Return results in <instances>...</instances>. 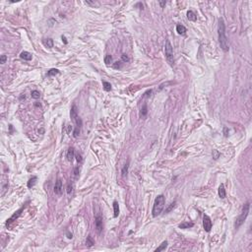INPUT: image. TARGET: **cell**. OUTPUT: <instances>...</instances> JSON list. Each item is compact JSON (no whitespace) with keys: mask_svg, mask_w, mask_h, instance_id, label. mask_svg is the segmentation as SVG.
I'll use <instances>...</instances> for the list:
<instances>
[{"mask_svg":"<svg viewBox=\"0 0 252 252\" xmlns=\"http://www.w3.org/2000/svg\"><path fill=\"white\" fill-rule=\"evenodd\" d=\"M218 36H219V42L221 45V48L223 51H229V41H228V38L225 36V27H224V23L223 20L222 18L219 19V25H218Z\"/></svg>","mask_w":252,"mask_h":252,"instance_id":"1","label":"cell"},{"mask_svg":"<svg viewBox=\"0 0 252 252\" xmlns=\"http://www.w3.org/2000/svg\"><path fill=\"white\" fill-rule=\"evenodd\" d=\"M165 196H164V195H159V196L156 198L155 203H154V206H153V211H152L153 217H157V216H159V215L162 213V211H163V209H164V207H165Z\"/></svg>","mask_w":252,"mask_h":252,"instance_id":"2","label":"cell"},{"mask_svg":"<svg viewBox=\"0 0 252 252\" xmlns=\"http://www.w3.org/2000/svg\"><path fill=\"white\" fill-rule=\"evenodd\" d=\"M249 208H250V203H249V202H247V203H245V204L243 205L242 211H241L240 215L237 217V219H236V221H235V223H234L235 229H239L240 226H241V224L245 222V220H246V218H247V216H248V213H249Z\"/></svg>","mask_w":252,"mask_h":252,"instance_id":"3","label":"cell"},{"mask_svg":"<svg viewBox=\"0 0 252 252\" xmlns=\"http://www.w3.org/2000/svg\"><path fill=\"white\" fill-rule=\"evenodd\" d=\"M165 57L167 62L170 65H173L174 59H173V49H172V45L170 43V41L168 39L165 40Z\"/></svg>","mask_w":252,"mask_h":252,"instance_id":"4","label":"cell"},{"mask_svg":"<svg viewBox=\"0 0 252 252\" xmlns=\"http://www.w3.org/2000/svg\"><path fill=\"white\" fill-rule=\"evenodd\" d=\"M95 225H96V230L97 232V233H100L104 229V222H103V217L100 215H97L95 219Z\"/></svg>","mask_w":252,"mask_h":252,"instance_id":"5","label":"cell"},{"mask_svg":"<svg viewBox=\"0 0 252 252\" xmlns=\"http://www.w3.org/2000/svg\"><path fill=\"white\" fill-rule=\"evenodd\" d=\"M212 225L213 224H212V221H211L210 217L207 216V215H204V217H203V228H204L205 232L209 233L212 229Z\"/></svg>","mask_w":252,"mask_h":252,"instance_id":"6","label":"cell"},{"mask_svg":"<svg viewBox=\"0 0 252 252\" xmlns=\"http://www.w3.org/2000/svg\"><path fill=\"white\" fill-rule=\"evenodd\" d=\"M54 193L57 195H61L62 193V181L61 179H57L54 185Z\"/></svg>","mask_w":252,"mask_h":252,"instance_id":"7","label":"cell"},{"mask_svg":"<svg viewBox=\"0 0 252 252\" xmlns=\"http://www.w3.org/2000/svg\"><path fill=\"white\" fill-rule=\"evenodd\" d=\"M70 116H71V119L73 122H75L77 120V118L79 117L78 116V111H77V107L76 106H73L72 108H71V111H70Z\"/></svg>","mask_w":252,"mask_h":252,"instance_id":"8","label":"cell"},{"mask_svg":"<svg viewBox=\"0 0 252 252\" xmlns=\"http://www.w3.org/2000/svg\"><path fill=\"white\" fill-rule=\"evenodd\" d=\"M74 157H75V151H74V149H73V148H69V149H68V152H67V155H66L67 160H68L69 162H72L73 159H74Z\"/></svg>","mask_w":252,"mask_h":252,"instance_id":"9","label":"cell"},{"mask_svg":"<svg viewBox=\"0 0 252 252\" xmlns=\"http://www.w3.org/2000/svg\"><path fill=\"white\" fill-rule=\"evenodd\" d=\"M20 57H21L22 59H24V60L29 61V60L32 59V54H31L30 52H28V51H22L21 54H20Z\"/></svg>","mask_w":252,"mask_h":252,"instance_id":"10","label":"cell"},{"mask_svg":"<svg viewBox=\"0 0 252 252\" xmlns=\"http://www.w3.org/2000/svg\"><path fill=\"white\" fill-rule=\"evenodd\" d=\"M176 32L179 35H184L186 33V28L183 25H177V26H176Z\"/></svg>","mask_w":252,"mask_h":252,"instance_id":"11","label":"cell"},{"mask_svg":"<svg viewBox=\"0 0 252 252\" xmlns=\"http://www.w3.org/2000/svg\"><path fill=\"white\" fill-rule=\"evenodd\" d=\"M219 196H220V198H222V199L225 198V189H224L223 184H221L220 187H219Z\"/></svg>","mask_w":252,"mask_h":252,"instance_id":"12","label":"cell"},{"mask_svg":"<svg viewBox=\"0 0 252 252\" xmlns=\"http://www.w3.org/2000/svg\"><path fill=\"white\" fill-rule=\"evenodd\" d=\"M193 225H194L193 223H186V222H184V223H181L178 226H179V229H189V228H192Z\"/></svg>","mask_w":252,"mask_h":252,"instance_id":"13","label":"cell"},{"mask_svg":"<svg viewBox=\"0 0 252 252\" xmlns=\"http://www.w3.org/2000/svg\"><path fill=\"white\" fill-rule=\"evenodd\" d=\"M113 215H114V217L116 218V217H118V215H119V206H118V203L116 202V201H114L113 202Z\"/></svg>","mask_w":252,"mask_h":252,"instance_id":"14","label":"cell"},{"mask_svg":"<svg viewBox=\"0 0 252 252\" xmlns=\"http://www.w3.org/2000/svg\"><path fill=\"white\" fill-rule=\"evenodd\" d=\"M187 18H188L189 21H193V22L197 20V17H196V15L193 11H188L187 12Z\"/></svg>","mask_w":252,"mask_h":252,"instance_id":"15","label":"cell"},{"mask_svg":"<svg viewBox=\"0 0 252 252\" xmlns=\"http://www.w3.org/2000/svg\"><path fill=\"white\" fill-rule=\"evenodd\" d=\"M148 113V107H147V104H144V106L142 107L141 108V111H140V116L141 117H145Z\"/></svg>","mask_w":252,"mask_h":252,"instance_id":"16","label":"cell"},{"mask_svg":"<svg viewBox=\"0 0 252 252\" xmlns=\"http://www.w3.org/2000/svg\"><path fill=\"white\" fill-rule=\"evenodd\" d=\"M128 167H129V161L127 162V164H126V165L123 166V168H122V170H121V175L123 176V177H125V176L127 175V172H128Z\"/></svg>","mask_w":252,"mask_h":252,"instance_id":"17","label":"cell"},{"mask_svg":"<svg viewBox=\"0 0 252 252\" xmlns=\"http://www.w3.org/2000/svg\"><path fill=\"white\" fill-rule=\"evenodd\" d=\"M43 44L45 45V46H47V47H49V48H51L52 46H53V40L51 39H43Z\"/></svg>","mask_w":252,"mask_h":252,"instance_id":"18","label":"cell"},{"mask_svg":"<svg viewBox=\"0 0 252 252\" xmlns=\"http://www.w3.org/2000/svg\"><path fill=\"white\" fill-rule=\"evenodd\" d=\"M94 244H95V241H94L93 237H92L91 235H89V236L87 237V240H86V245H87L88 247H91V246H93Z\"/></svg>","mask_w":252,"mask_h":252,"instance_id":"19","label":"cell"},{"mask_svg":"<svg viewBox=\"0 0 252 252\" xmlns=\"http://www.w3.org/2000/svg\"><path fill=\"white\" fill-rule=\"evenodd\" d=\"M166 246H167V241H164V242H163V243H162V244H161V245H160V246H159L155 251H156V252L163 251V250H165V249L166 248Z\"/></svg>","mask_w":252,"mask_h":252,"instance_id":"20","label":"cell"},{"mask_svg":"<svg viewBox=\"0 0 252 252\" xmlns=\"http://www.w3.org/2000/svg\"><path fill=\"white\" fill-rule=\"evenodd\" d=\"M37 179H38V178L36 177V176H34V177H32V178H31V179L28 181V187H29V188H32V187H33V186L36 184V182H37Z\"/></svg>","mask_w":252,"mask_h":252,"instance_id":"21","label":"cell"},{"mask_svg":"<svg viewBox=\"0 0 252 252\" xmlns=\"http://www.w3.org/2000/svg\"><path fill=\"white\" fill-rule=\"evenodd\" d=\"M66 192L68 195H71L73 193V184L71 182H68V184L66 186Z\"/></svg>","mask_w":252,"mask_h":252,"instance_id":"22","label":"cell"},{"mask_svg":"<svg viewBox=\"0 0 252 252\" xmlns=\"http://www.w3.org/2000/svg\"><path fill=\"white\" fill-rule=\"evenodd\" d=\"M59 74V71L57 69H50L48 72H47V75L48 76H54V75H57Z\"/></svg>","mask_w":252,"mask_h":252,"instance_id":"23","label":"cell"},{"mask_svg":"<svg viewBox=\"0 0 252 252\" xmlns=\"http://www.w3.org/2000/svg\"><path fill=\"white\" fill-rule=\"evenodd\" d=\"M103 86H104V89L106 90V91H110L111 90V85H110V83H108V82H103Z\"/></svg>","mask_w":252,"mask_h":252,"instance_id":"24","label":"cell"},{"mask_svg":"<svg viewBox=\"0 0 252 252\" xmlns=\"http://www.w3.org/2000/svg\"><path fill=\"white\" fill-rule=\"evenodd\" d=\"M31 96H32V97H33V98L38 99V98H39L40 94H39V91H33V92H32V94H31Z\"/></svg>","mask_w":252,"mask_h":252,"instance_id":"25","label":"cell"},{"mask_svg":"<svg viewBox=\"0 0 252 252\" xmlns=\"http://www.w3.org/2000/svg\"><path fill=\"white\" fill-rule=\"evenodd\" d=\"M111 61H112V57L110 56V55H106V57H105V63L107 64V65H109V63H111Z\"/></svg>","mask_w":252,"mask_h":252,"instance_id":"26","label":"cell"},{"mask_svg":"<svg viewBox=\"0 0 252 252\" xmlns=\"http://www.w3.org/2000/svg\"><path fill=\"white\" fill-rule=\"evenodd\" d=\"M175 204H176L175 201H174V202H172V203H171V204H170V205L165 209V213H169V212H170V211L175 207Z\"/></svg>","mask_w":252,"mask_h":252,"instance_id":"27","label":"cell"},{"mask_svg":"<svg viewBox=\"0 0 252 252\" xmlns=\"http://www.w3.org/2000/svg\"><path fill=\"white\" fill-rule=\"evenodd\" d=\"M79 134H80V128L79 127H76L74 129V131H73V136L75 137V138H77L78 136H79Z\"/></svg>","mask_w":252,"mask_h":252,"instance_id":"28","label":"cell"},{"mask_svg":"<svg viewBox=\"0 0 252 252\" xmlns=\"http://www.w3.org/2000/svg\"><path fill=\"white\" fill-rule=\"evenodd\" d=\"M78 176H79V166H76L74 169V178L77 179Z\"/></svg>","mask_w":252,"mask_h":252,"instance_id":"29","label":"cell"},{"mask_svg":"<svg viewBox=\"0 0 252 252\" xmlns=\"http://www.w3.org/2000/svg\"><path fill=\"white\" fill-rule=\"evenodd\" d=\"M219 157H220V153L217 150H213V158L215 160H217V159H219Z\"/></svg>","mask_w":252,"mask_h":252,"instance_id":"30","label":"cell"},{"mask_svg":"<svg viewBox=\"0 0 252 252\" xmlns=\"http://www.w3.org/2000/svg\"><path fill=\"white\" fill-rule=\"evenodd\" d=\"M6 60H7V56L6 55H1V57H0V63L4 64L6 62Z\"/></svg>","mask_w":252,"mask_h":252,"instance_id":"31","label":"cell"},{"mask_svg":"<svg viewBox=\"0 0 252 252\" xmlns=\"http://www.w3.org/2000/svg\"><path fill=\"white\" fill-rule=\"evenodd\" d=\"M121 58H122V61H124V62H128V61H129V57L126 55V54H122V55H121Z\"/></svg>","mask_w":252,"mask_h":252,"instance_id":"32","label":"cell"},{"mask_svg":"<svg viewBox=\"0 0 252 252\" xmlns=\"http://www.w3.org/2000/svg\"><path fill=\"white\" fill-rule=\"evenodd\" d=\"M121 66H122V64H121V61H117V62H115L114 64H113V67L115 68V69H117V68H121Z\"/></svg>","mask_w":252,"mask_h":252,"instance_id":"33","label":"cell"},{"mask_svg":"<svg viewBox=\"0 0 252 252\" xmlns=\"http://www.w3.org/2000/svg\"><path fill=\"white\" fill-rule=\"evenodd\" d=\"M75 157H76V160H77L78 163H81V162H82V156H81L80 154H77Z\"/></svg>","mask_w":252,"mask_h":252,"instance_id":"34","label":"cell"},{"mask_svg":"<svg viewBox=\"0 0 252 252\" xmlns=\"http://www.w3.org/2000/svg\"><path fill=\"white\" fill-rule=\"evenodd\" d=\"M223 134H224V136H225V137H228V136H229V131H228V128H226V127H224V128H223Z\"/></svg>","mask_w":252,"mask_h":252,"instance_id":"35","label":"cell"},{"mask_svg":"<svg viewBox=\"0 0 252 252\" xmlns=\"http://www.w3.org/2000/svg\"><path fill=\"white\" fill-rule=\"evenodd\" d=\"M160 4H161L162 8H164V7H165V1H160Z\"/></svg>","mask_w":252,"mask_h":252,"instance_id":"36","label":"cell"},{"mask_svg":"<svg viewBox=\"0 0 252 252\" xmlns=\"http://www.w3.org/2000/svg\"><path fill=\"white\" fill-rule=\"evenodd\" d=\"M67 237H68V238H72V237H73V234L70 233H67Z\"/></svg>","mask_w":252,"mask_h":252,"instance_id":"37","label":"cell"},{"mask_svg":"<svg viewBox=\"0 0 252 252\" xmlns=\"http://www.w3.org/2000/svg\"><path fill=\"white\" fill-rule=\"evenodd\" d=\"M62 40L64 41V43H65V44L67 43V40H66V38H65V37H62Z\"/></svg>","mask_w":252,"mask_h":252,"instance_id":"38","label":"cell"}]
</instances>
